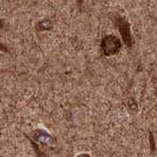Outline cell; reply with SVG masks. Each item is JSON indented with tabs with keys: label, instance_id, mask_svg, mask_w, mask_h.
Listing matches in <instances>:
<instances>
[{
	"label": "cell",
	"instance_id": "obj_1",
	"mask_svg": "<svg viewBox=\"0 0 157 157\" xmlns=\"http://www.w3.org/2000/svg\"><path fill=\"white\" fill-rule=\"evenodd\" d=\"M121 43L120 40L114 36H106L101 41V49L105 56H112L119 52Z\"/></svg>",
	"mask_w": 157,
	"mask_h": 157
},
{
	"label": "cell",
	"instance_id": "obj_2",
	"mask_svg": "<svg viewBox=\"0 0 157 157\" xmlns=\"http://www.w3.org/2000/svg\"><path fill=\"white\" fill-rule=\"evenodd\" d=\"M115 23L117 25V28L119 30L121 36L123 38L125 44L128 47H132L133 45V40H132V36H131V32H130V26H129L128 22L122 17H117L115 19Z\"/></svg>",
	"mask_w": 157,
	"mask_h": 157
},
{
	"label": "cell",
	"instance_id": "obj_3",
	"mask_svg": "<svg viewBox=\"0 0 157 157\" xmlns=\"http://www.w3.org/2000/svg\"><path fill=\"white\" fill-rule=\"evenodd\" d=\"M0 49L1 50H3V51H5V52H8V50L6 49V47L4 45H2L1 43H0Z\"/></svg>",
	"mask_w": 157,
	"mask_h": 157
},
{
	"label": "cell",
	"instance_id": "obj_4",
	"mask_svg": "<svg viewBox=\"0 0 157 157\" xmlns=\"http://www.w3.org/2000/svg\"><path fill=\"white\" fill-rule=\"evenodd\" d=\"M0 28H3V22L0 20Z\"/></svg>",
	"mask_w": 157,
	"mask_h": 157
},
{
	"label": "cell",
	"instance_id": "obj_5",
	"mask_svg": "<svg viewBox=\"0 0 157 157\" xmlns=\"http://www.w3.org/2000/svg\"><path fill=\"white\" fill-rule=\"evenodd\" d=\"M78 4H80V5H81V4L83 3V0H78Z\"/></svg>",
	"mask_w": 157,
	"mask_h": 157
}]
</instances>
